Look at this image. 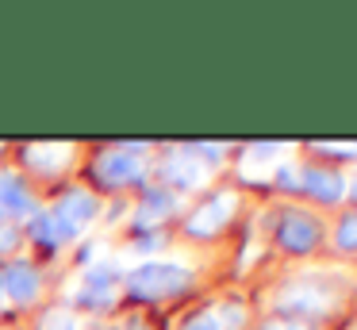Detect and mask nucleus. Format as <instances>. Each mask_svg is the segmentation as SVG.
Listing matches in <instances>:
<instances>
[{
	"instance_id": "nucleus-1",
	"label": "nucleus",
	"mask_w": 357,
	"mask_h": 330,
	"mask_svg": "<svg viewBox=\"0 0 357 330\" xmlns=\"http://www.w3.org/2000/svg\"><path fill=\"white\" fill-rule=\"evenodd\" d=\"M185 284V269L173 265H146L131 276V288L139 296H162V292H177Z\"/></svg>"
},
{
	"instance_id": "nucleus-2",
	"label": "nucleus",
	"mask_w": 357,
	"mask_h": 330,
	"mask_svg": "<svg viewBox=\"0 0 357 330\" xmlns=\"http://www.w3.org/2000/svg\"><path fill=\"white\" fill-rule=\"evenodd\" d=\"M231 207H234V196H219L215 204L204 207V211L196 215L192 223H188V230H196V234H208V230H215L219 223L227 219V211H231Z\"/></svg>"
},
{
	"instance_id": "nucleus-3",
	"label": "nucleus",
	"mask_w": 357,
	"mask_h": 330,
	"mask_svg": "<svg viewBox=\"0 0 357 330\" xmlns=\"http://www.w3.org/2000/svg\"><path fill=\"white\" fill-rule=\"evenodd\" d=\"M280 234H284V242L292 246V250H303V246H307L311 238L319 234V230H315V223H288Z\"/></svg>"
},
{
	"instance_id": "nucleus-4",
	"label": "nucleus",
	"mask_w": 357,
	"mask_h": 330,
	"mask_svg": "<svg viewBox=\"0 0 357 330\" xmlns=\"http://www.w3.org/2000/svg\"><path fill=\"white\" fill-rule=\"evenodd\" d=\"M338 242L346 246V250H354V246H357V219L342 223V230H338Z\"/></svg>"
},
{
	"instance_id": "nucleus-5",
	"label": "nucleus",
	"mask_w": 357,
	"mask_h": 330,
	"mask_svg": "<svg viewBox=\"0 0 357 330\" xmlns=\"http://www.w3.org/2000/svg\"><path fill=\"white\" fill-rule=\"evenodd\" d=\"M188 330H219V327H215V319H211V315H200L196 322H188Z\"/></svg>"
}]
</instances>
